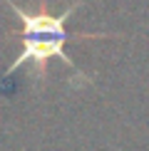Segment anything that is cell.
<instances>
[{
	"label": "cell",
	"mask_w": 149,
	"mask_h": 151,
	"mask_svg": "<svg viewBox=\"0 0 149 151\" xmlns=\"http://www.w3.org/2000/svg\"><path fill=\"white\" fill-rule=\"evenodd\" d=\"M5 3H8V8L17 15V20H20V32H17L20 35V55L8 65V70L3 72V77H12L20 67L30 65L35 70L33 74L37 79H42L45 77L47 62L57 57L72 70L74 82L77 79L90 82V77H85V74L80 72V67L72 62V57L65 52L70 40H107L109 37L107 32H80V35L67 32V20L72 17V12L77 10L85 0H74L70 8L62 10V12H50L45 0L40 3V10H25L17 3H12V0H5Z\"/></svg>",
	"instance_id": "cell-1"
}]
</instances>
